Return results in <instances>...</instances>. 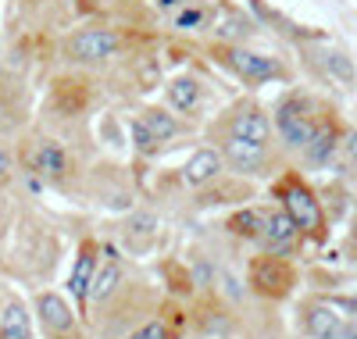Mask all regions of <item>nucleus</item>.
Returning <instances> with one entry per match:
<instances>
[{"instance_id": "obj_1", "label": "nucleus", "mask_w": 357, "mask_h": 339, "mask_svg": "<svg viewBox=\"0 0 357 339\" xmlns=\"http://www.w3.org/2000/svg\"><path fill=\"white\" fill-rule=\"evenodd\" d=\"M321 107H325V100H318L314 93H307V89H301V86L286 89V93L275 100V107H272L279 146L289 150V153H304L311 136H314V129H318Z\"/></svg>"}, {"instance_id": "obj_2", "label": "nucleus", "mask_w": 357, "mask_h": 339, "mask_svg": "<svg viewBox=\"0 0 357 339\" xmlns=\"http://www.w3.org/2000/svg\"><path fill=\"white\" fill-rule=\"evenodd\" d=\"M272 193L279 197V204L286 207V214L296 222V229H301L304 239L325 243V236H329V214H325L321 197L311 190V182H307L301 172L286 168V172L279 175V182L272 186Z\"/></svg>"}, {"instance_id": "obj_3", "label": "nucleus", "mask_w": 357, "mask_h": 339, "mask_svg": "<svg viewBox=\"0 0 357 339\" xmlns=\"http://www.w3.org/2000/svg\"><path fill=\"white\" fill-rule=\"evenodd\" d=\"M129 36L114 25H82L61 40V57L72 68H104L126 50Z\"/></svg>"}, {"instance_id": "obj_4", "label": "nucleus", "mask_w": 357, "mask_h": 339, "mask_svg": "<svg viewBox=\"0 0 357 339\" xmlns=\"http://www.w3.org/2000/svg\"><path fill=\"white\" fill-rule=\"evenodd\" d=\"M211 57L250 89H257L264 82H289V68L282 65V57L257 54L243 43H218V47H211Z\"/></svg>"}, {"instance_id": "obj_5", "label": "nucleus", "mask_w": 357, "mask_h": 339, "mask_svg": "<svg viewBox=\"0 0 357 339\" xmlns=\"http://www.w3.org/2000/svg\"><path fill=\"white\" fill-rule=\"evenodd\" d=\"M211 136H240V140H250V143H261V146H275V121H272V111H268L261 100L254 97H243L222 111V118L215 121Z\"/></svg>"}, {"instance_id": "obj_6", "label": "nucleus", "mask_w": 357, "mask_h": 339, "mask_svg": "<svg viewBox=\"0 0 357 339\" xmlns=\"http://www.w3.org/2000/svg\"><path fill=\"white\" fill-rule=\"evenodd\" d=\"M18 168L25 175H33L36 182H65L72 172V158H68V146L54 136H29L18 146Z\"/></svg>"}, {"instance_id": "obj_7", "label": "nucleus", "mask_w": 357, "mask_h": 339, "mask_svg": "<svg viewBox=\"0 0 357 339\" xmlns=\"http://www.w3.org/2000/svg\"><path fill=\"white\" fill-rule=\"evenodd\" d=\"M247 282L257 296H268V300H282L293 293L296 286V268L289 257H279V254H257L247 268Z\"/></svg>"}, {"instance_id": "obj_8", "label": "nucleus", "mask_w": 357, "mask_h": 339, "mask_svg": "<svg viewBox=\"0 0 357 339\" xmlns=\"http://www.w3.org/2000/svg\"><path fill=\"white\" fill-rule=\"evenodd\" d=\"M343 143H347V121L340 118L336 107L325 104L321 118H318V129H314V136H311V143H307V150L301 153V158L311 168H325L343 150Z\"/></svg>"}, {"instance_id": "obj_9", "label": "nucleus", "mask_w": 357, "mask_h": 339, "mask_svg": "<svg viewBox=\"0 0 357 339\" xmlns=\"http://www.w3.org/2000/svg\"><path fill=\"white\" fill-rule=\"evenodd\" d=\"M36 318H40V329L47 339H82V325H79V315L72 311V303L54 293V289H43L36 293Z\"/></svg>"}, {"instance_id": "obj_10", "label": "nucleus", "mask_w": 357, "mask_h": 339, "mask_svg": "<svg viewBox=\"0 0 357 339\" xmlns=\"http://www.w3.org/2000/svg\"><path fill=\"white\" fill-rule=\"evenodd\" d=\"M215 146L222 150L229 172H236V175L250 179V175H264L272 168V146H261V143H250L240 136H215Z\"/></svg>"}, {"instance_id": "obj_11", "label": "nucleus", "mask_w": 357, "mask_h": 339, "mask_svg": "<svg viewBox=\"0 0 357 339\" xmlns=\"http://www.w3.org/2000/svg\"><path fill=\"white\" fill-rule=\"evenodd\" d=\"M301 229H296V222L286 214V207H268L264 211V229H261V250L264 254H279V257H289L296 250V243H301Z\"/></svg>"}, {"instance_id": "obj_12", "label": "nucleus", "mask_w": 357, "mask_h": 339, "mask_svg": "<svg viewBox=\"0 0 357 339\" xmlns=\"http://www.w3.org/2000/svg\"><path fill=\"white\" fill-rule=\"evenodd\" d=\"M204 100H207V82L193 72H178L165 86V104L183 118H197L204 111Z\"/></svg>"}, {"instance_id": "obj_13", "label": "nucleus", "mask_w": 357, "mask_h": 339, "mask_svg": "<svg viewBox=\"0 0 357 339\" xmlns=\"http://www.w3.org/2000/svg\"><path fill=\"white\" fill-rule=\"evenodd\" d=\"M207 29L215 33L218 43H247L257 33L254 18L243 8L229 4V0H218V4L211 8V22H207Z\"/></svg>"}, {"instance_id": "obj_14", "label": "nucleus", "mask_w": 357, "mask_h": 339, "mask_svg": "<svg viewBox=\"0 0 357 339\" xmlns=\"http://www.w3.org/2000/svg\"><path fill=\"white\" fill-rule=\"evenodd\" d=\"M347 329H350V318L333 300H311L304 307V332L311 339H343Z\"/></svg>"}, {"instance_id": "obj_15", "label": "nucleus", "mask_w": 357, "mask_h": 339, "mask_svg": "<svg viewBox=\"0 0 357 339\" xmlns=\"http://www.w3.org/2000/svg\"><path fill=\"white\" fill-rule=\"evenodd\" d=\"M225 158H222V150L218 146H200L193 158L183 165V186L186 190H204V186H211V182H218L225 175Z\"/></svg>"}, {"instance_id": "obj_16", "label": "nucleus", "mask_w": 357, "mask_h": 339, "mask_svg": "<svg viewBox=\"0 0 357 339\" xmlns=\"http://www.w3.org/2000/svg\"><path fill=\"white\" fill-rule=\"evenodd\" d=\"M307 54H314L318 72L329 79V82L347 86V89L357 86V65H354V57H350L347 50H340V47H333V43H318V47H307Z\"/></svg>"}, {"instance_id": "obj_17", "label": "nucleus", "mask_w": 357, "mask_h": 339, "mask_svg": "<svg viewBox=\"0 0 357 339\" xmlns=\"http://www.w3.org/2000/svg\"><path fill=\"white\" fill-rule=\"evenodd\" d=\"M97 268H100L97 243H93V239H86V243L79 246V257H75L72 275H68V289H72V296L79 300V307L89 303V286H93V279H97Z\"/></svg>"}, {"instance_id": "obj_18", "label": "nucleus", "mask_w": 357, "mask_h": 339, "mask_svg": "<svg viewBox=\"0 0 357 339\" xmlns=\"http://www.w3.org/2000/svg\"><path fill=\"white\" fill-rule=\"evenodd\" d=\"M122 282H126V268H122V261H118L114 250H107V261L97 268V279H93V286H89V303L93 307L111 303V296L122 289Z\"/></svg>"}, {"instance_id": "obj_19", "label": "nucleus", "mask_w": 357, "mask_h": 339, "mask_svg": "<svg viewBox=\"0 0 357 339\" xmlns=\"http://www.w3.org/2000/svg\"><path fill=\"white\" fill-rule=\"evenodd\" d=\"M139 118L146 121V126H151V133L161 140V143H172L178 133H183V121H178V114L165 104H146L143 111H139Z\"/></svg>"}, {"instance_id": "obj_20", "label": "nucleus", "mask_w": 357, "mask_h": 339, "mask_svg": "<svg viewBox=\"0 0 357 339\" xmlns=\"http://www.w3.org/2000/svg\"><path fill=\"white\" fill-rule=\"evenodd\" d=\"M0 339H33V318L22 300H8L0 311Z\"/></svg>"}, {"instance_id": "obj_21", "label": "nucleus", "mask_w": 357, "mask_h": 339, "mask_svg": "<svg viewBox=\"0 0 357 339\" xmlns=\"http://www.w3.org/2000/svg\"><path fill=\"white\" fill-rule=\"evenodd\" d=\"M225 229L232 232V236H240V239H261V229H264V211H257V207H243V211H236V214H229V222H225Z\"/></svg>"}, {"instance_id": "obj_22", "label": "nucleus", "mask_w": 357, "mask_h": 339, "mask_svg": "<svg viewBox=\"0 0 357 339\" xmlns=\"http://www.w3.org/2000/svg\"><path fill=\"white\" fill-rule=\"evenodd\" d=\"M129 143H132V150L136 153H143V158H151V153H158L165 143L151 133V126H146V121L139 118V114H132L129 118Z\"/></svg>"}, {"instance_id": "obj_23", "label": "nucleus", "mask_w": 357, "mask_h": 339, "mask_svg": "<svg viewBox=\"0 0 357 339\" xmlns=\"http://www.w3.org/2000/svg\"><path fill=\"white\" fill-rule=\"evenodd\" d=\"M211 22V8H200V4H190L175 15V29H207Z\"/></svg>"}, {"instance_id": "obj_24", "label": "nucleus", "mask_w": 357, "mask_h": 339, "mask_svg": "<svg viewBox=\"0 0 357 339\" xmlns=\"http://www.w3.org/2000/svg\"><path fill=\"white\" fill-rule=\"evenodd\" d=\"M15 175H18V153H11V150L4 146V140H0V190L11 186Z\"/></svg>"}, {"instance_id": "obj_25", "label": "nucleus", "mask_w": 357, "mask_h": 339, "mask_svg": "<svg viewBox=\"0 0 357 339\" xmlns=\"http://www.w3.org/2000/svg\"><path fill=\"white\" fill-rule=\"evenodd\" d=\"M126 339H172V329L161 322V318H154V322H146V325H139L136 332H129Z\"/></svg>"}, {"instance_id": "obj_26", "label": "nucleus", "mask_w": 357, "mask_h": 339, "mask_svg": "<svg viewBox=\"0 0 357 339\" xmlns=\"http://www.w3.org/2000/svg\"><path fill=\"white\" fill-rule=\"evenodd\" d=\"M18 126V114H15V104L8 100L4 86H0V133H11Z\"/></svg>"}, {"instance_id": "obj_27", "label": "nucleus", "mask_w": 357, "mask_h": 339, "mask_svg": "<svg viewBox=\"0 0 357 339\" xmlns=\"http://www.w3.org/2000/svg\"><path fill=\"white\" fill-rule=\"evenodd\" d=\"M350 250L357 254V218H354V229H350Z\"/></svg>"}, {"instance_id": "obj_28", "label": "nucleus", "mask_w": 357, "mask_h": 339, "mask_svg": "<svg viewBox=\"0 0 357 339\" xmlns=\"http://www.w3.org/2000/svg\"><path fill=\"white\" fill-rule=\"evenodd\" d=\"M161 8H172V4H183V0H158Z\"/></svg>"}]
</instances>
